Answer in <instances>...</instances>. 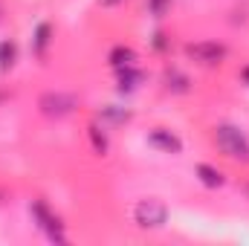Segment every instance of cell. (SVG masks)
I'll return each instance as SVG.
<instances>
[{
    "label": "cell",
    "mask_w": 249,
    "mask_h": 246,
    "mask_svg": "<svg viewBox=\"0 0 249 246\" xmlns=\"http://www.w3.org/2000/svg\"><path fill=\"white\" fill-rule=\"evenodd\" d=\"M241 78H244V84H249V67H244V70H241Z\"/></svg>",
    "instance_id": "cell-17"
},
{
    "label": "cell",
    "mask_w": 249,
    "mask_h": 246,
    "mask_svg": "<svg viewBox=\"0 0 249 246\" xmlns=\"http://www.w3.org/2000/svg\"><path fill=\"white\" fill-rule=\"evenodd\" d=\"M75 107H78V99H75L72 93H61V90H47V93H41V99H38V110H41L47 119H64V116H70Z\"/></svg>",
    "instance_id": "cell-3"
},
{
    "label": "cell",
    "mask_w": 249,
    "mask_h": 246,
    "mask_svg": "<svg viewBox=\"0 0 249 246\" xmlns=\"http://www.w3.org/2000/svg\"><path fill=\"white\" fill-rule=\"evenodd\" d=\"M119 3H124V0H102V6H119Z\"/></svg>",
    "instance_id": "cell-18"
},
{
    "label": "cell",
    "mask_w": 249,
    "mask_h": 246,
    "mask_svg": "<svg viewBox=\"0 0 249 246\" xmlns=\"http://www.w3.org/2000/svg\"><path fill=\"white\" fill-rule=\"evenodd\" d=\"M148 145L157 148V151H162V154H171V157L183 154V139L174 130H168V127H154L148 133Z\"/></svg>",
    "instance_id": "cell-6"
},
{
    "label": "cell",
    "mask_w": 249,
    "mask_h": 246,
    "mask_svg": "<svg viewBox=\"0 0 249 246\" xmlns=\"http://www.w3.org/2000/svg\"><path fill=\"white\" fill-rule=\"evenodd\" d=\"M107 61H110V67H113V70H119V67H127V64L136 61V53H133L130 47L119 44V47H113V50L107 53Z\"/></svg>",
    "instance_id": "cell-11"
},
{
    "label": "cell",
    "mask_w": 249,
    "mask_h": 246,
    "mask_svg": "<svg viewBox=\"0 0 249 246\" xmlns=\"http://www.w3.org/2000/svg\"><path fill=\"white\" fill-rule=\"evenodd\" d=\"M87 133H90V145H93V151H96L99 157H105V154H107V136H105V130H102L99 124H90Z\"/></svg>",
    "instance_id": "cell-13"
},
{
    "label": "cell",
    "mask_w": 249,
    "mask_h": 246,
    "mask_svg": "<svg viewBox=\"0 0 249 246\" xmlns=\"http://www.w3.org/2000/svg\"><path fill=\"white\" fill-rule=\"evenodd\" d=\"M168 9H171V0H148V12L154 18H165Z\"/></svg>",
    "instance_id": "cell-14"
},
{
    "label": "cell",
    "mask_w": 249,
    "mask_h": 246,
    "mask_svg": "<svg viewBox=\"0 0 249 246\" xmlns=\"http://www.w3.org/2000/svg\"><path fill=\"white\" fill-rule=\"evenodd\" d=\"M142 81H145V72L136 70L133 64H127V67H119V70H116V87H119V93H133Z\"/></svg>",
    "instance_id": "cell-7"
},
{
    "label": "cell",
    "mask_w": 249,
    "mask_h": 246,
    "mask_svg": "<svg viewBox=\"0 0 249 246\" xmlns=\"http://www.w3.org/2000/svg\"><path fill=\"white\" fill-rule=\"evenodd\" d=\"M29 211H32V217H35V223H38V229L53 241V244H64L67 238H64V223L50 211V206L44 203V200H35L32 206H29Z\"/></svg>",
    "instance_id": "cell-4"
},
{
    "label": "cell",
    "mask_w": 249,
    "mask_h": 246,
    "mask_svg": "<svg viewBox=\"0 0 249 246\" xmlns=\"http://www.w3.org/2000/svg\"><path fill=\"white\" fill-rule=\"evenodd\" d=\"M133 220L139 229H162L168 223V206L157 197H145L133 206Z\"/></svg>",
    "instance_id": "cell-2"
},
{
    "label": "cell",
    "mask_w": 249,
    "mask_h": 246,
    "mask_svg": "<svg viewBox=\"0 0 249 246\" xmlns=\"http://www.w3.org/2000/svg\"><path fill=\"white\" fill-rule=\"evenodd\" d=\"M194 174H197V180L206 185V188H220V185L226 183L223 171H220V168H214V165H209V162H200V165L194 168Z\"/></svg>",
    "instance_id": "cell-9"
},
{
    "label": "cell",
    "mask_w": 249,
    "mask_h": 246,
    "mask_svg": "<svg viewBox=\"0 0 249 246\" xmlns=\"http://www.w3.org/2000/svg\"><path fill=\"white\" fill-rule=\"evenodd\" d=\"M105 119H113V122H127V119H130V113H127V110H119V107H107V110H105Z\"/></svg>",
    "instance_id": "cell-15"
},
{
    "label": "cell",
    "mask_w": 249,
    "mask_h": 246,
    "mask_svg": "<svg viewBox=\"0 0 249 246\" xmlns=\"http://www.w3.org/2000/svg\"><path fill=\"white\" fill-rule=\"evenodd\" d=\"M186 55L194 58L197 64H203V67H217L226 58V47L214 44V41H197V44H188L186 47Z\"/></svg>",
    "instance_id": "cell-5"
},
{
    "label": "cell",
    "mask_w": 249,
    "mask_h": 246,
    "mask_svg": "<svg viewBox=\"0 0 249 246\" xmlns=\"http://www.w3.org/2000/svg\"><path fill=\"white\" fill-rule=\"evenodd\" d=\"M214 145L235 162H249V139L247 133L235 124L223 122L214 127Z\"/></svg>",
    "instance_id": "cell-1"
},
{
    "label": "cell",
    "mask_w": 249,
    "mask_h": 246,
    "mask_svg": "<svg viewBox=\"0 0 249 246\" xmlns=\"http://www.w3.org/2000/svg\"><path fill=\"white\" fill-rule=\"evenodd\" d=\"M162 81H165V90H171V93H188V90H191L188 75H186V72H180L177 67H165Z\"/></svg>",
    "instance_id": "cell-8"
},
{
    "label": "cell",
    "mask_w": 249,
    "mask_h": 246,
    "mask_svg": "<svg viewBox=\"0 0 249 246\" xmlns=\"http://www.w3.org/2000/svg\"><path fill=\"white\" fill-rule=\"evenodd\" d=\"M18 61V44L15 41H0V70L9 72Z\"/></svg>",
    "instance_id": "cell-12"
},
{
    "label": "cell",
    "mask_w": 249,
    "mask_h": 246,
    "mask_svg": "<svg viewBox=\"0 0 249 246\" xmlns=\"http://www.w3.org/2000/svg\"><path fill=\"white\" fill-rule=\"evenodd\" d=\"M50 41H53V26L50 23H38L35 32H32V50H35V55H44L47 47H50Z\"/></svg>",
    "instance_id": "cell-10"
},
{
    "label": "cell",
    "mask_w": 249,
    "mask_h": 246,
    "mask_svg": "<svg viewBox=\"0 0 249 246\" xmlns=\"http://www.w3.org/2000/svg\"><path fill=\"white\" fill-rule=\"evenodd\" d=\"M154 50H165V35H162V32L154 35Z\"/></svg>",
    "instance_id": "cell-16"
}]
</instances>
